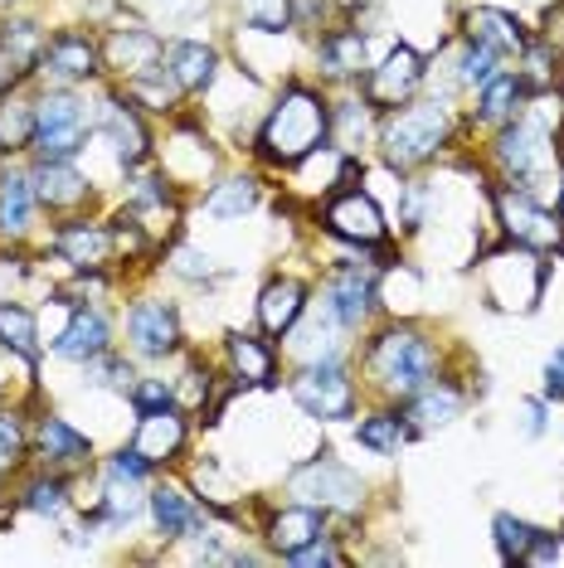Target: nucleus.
<instances>
[{
  "label": "nucleus",
  "mask_w": 564,
  "mask_h": 568,
  "mask_svg": "<svg viewBox=\"0 0 564 568\" xmlns=\"http://www.w3.org/2000/svg\"><path fill=\"white\" fill-rule=\"evenodd\" d=\"M326 535V510H316V506H282L273 520H268V549L282 554V559H292L298 549H306L312 539H322Z\"/></svg>",
  "instance_id": "b1692460"
},
{
  "label": "nucleus",
  "mask_w": 564,
  "mask_h": 568,
  "mask_svg": "<svg viewBox=\"0 0 564 568\" xmlns=\"http://www.w3.org/2000/svg\"><path fill=\"white\" fill-rule=\"evenodd\" d=\"M204 394H210V369H204V365H185L181 384H175V404H181V408H204Z\"/></svg>",
  "instance_id": "09e8293b"
},
{
  "label": "nucleus",
  "mask_w": 564,
  "mask_h": 568,
  "mask_svg": "<svg viewBox=\"0 0 564 568\" xmlns=\"http://www.w3.org/2000/svg\"><path fill=\"white\" fill-rule=\"evenodd\" d=\"M322 302L336 312V321L345 331H361L370 312H375V302H380V287H375V273H365L361 263H341L336 273H331L326 282V296Z\"/></svg>",
  "instance_id": "4468645a"
},
{
  "label": "nucleus",
  "mask_w": 564,
  "mask_h": 568,
  "mask_svg": "<svg viewBox=\"0 0 564 568\" xmlns=\"http://www.w3.org/2000/svg\"><path fill=\"white\" fill-rule=\"evenodd\" d=\"M447 136H453V112H447L443 98L404 102V108H394V118L384 122V132H380L384 165L400 175L419 171V165H429L447 146Z\"/></svg>",
  "instance_id": "7ed1b4c3"
},
{
  "label": "nucleus",
  "mask_w": 564,
  "mask_h": 568,
  "mask_svg": "<svg viewBox=\"0 0 564 568\" xmlns=\"http://www.w3.org/2000/svg\"><path fill=\"white\" fill-rule=\"evenodd\" d=\"M102 132H108L112 151H118V165H127V171H137V165L151 156V132H147V122H141L132 98H108Z\"/></svg>",
  "instance_id": "6ab92c4d"
},
{
  "label": "nucleus",
  "mask_w": 564,
  "mask_h": 568,
  "mask_svg": "<svg viewBox=\"0 0 564 568\" xmlns=\"http://www.w3.org/2000/svg\"><path fill=\"white\" fill-rule=\"evenodd\" d=\"M127 98L137 102V108H147V112H175V102H181V83L165 73V63L161 69H151V73H141V79L127 83Z\"/></svg>",
  "instance_id": "4c0bfd02"
},
{
  "label": "nucleus",
  "mask_w": 564,
  "mask_h": 568,
  "mask_svg": "<svg viewBox=\"0 0 564 568\" xmlns=\"http://www.w3.org/2000/svg\"><path fill=\"white\" fill-rule=\"evenodd\" d=\"M545 282H550V263L535 248H525V243L486 253L482 287L496 312H535V302L545 296Z\"/></svg>",
  "instance_id": "39448f33"
},
{
  "label": "nucleus",
  "mask_w": 564,
  "mask_h": 568,
  "mask_svg": "<svg viewBox=\"0 0 564 568\" xmlns=\"http://www.w3.org/2000/svg\"><path fill=\"white\" fill-rule=\"evenodd\" d=\"M127 394H132V408L137 413H157V408H171L175 404V384H165V379H137Z\"/></svg>",
  "instance_id": "de8ad7c7"
},
{
  "label": "nucleus",
  "mask_w": 564,
  "mask_h": 568,
  "mask_svg": "<svg viewBox=\"0 0 564 568\" xmlns=\"http://www.w3.org/2000/svg\"><path fill=\"white\" fill-rule=\"evenodd\" d=\"M20 506L34 510V515H63V506H69V481H63L59 471L54 476H34V481L24 486Z\"/></svg>",
  "instance_id": "a19ab883"
},
{
  "label": "nucleus",
  "mask_w": 564,
  "mask_h": 568,
  "mask_svg": "<svg viewBox=\"0 0 564 568\" xmlns=\"http://www.w3.org/2000/svg\"><path fill=\"white\" fill-rule=\"evenodd\" d=\"M288 490L292 496H302L306 506H316V510H345L351 515V510L365 506V481L345 467V462L331 457V452L302 462V467L288 476Z\"/></svg>",
  "instance_id": "0eeeda50"
},
{
  "label": "nucleus",
  "mask_w": 564,
  "mask_h": 568,
  "mask_svg": "<svg viewBox=\"0 0 564 568\" xmlns=\"http://www.w3.org/2000/svg\"><path fill=\"white\" fill-rule=\"evenodd\" d=\"M521 102H525V83H521V73H496L492 83H482L477 122H486V126H502V122H511V118L521 112Z\"/></svg>",
  "instance_id": "473e14b6"
},
{
  "label": "nucleus",
  "mask_w": 564,
  "mask_h": 568,
  "mask_svg": "<svg viewBox=\"0 0 564 568\" xmlns=\"http://www.w3.org/2000/svg\"><path fill=\"white\" fill-rule=\"evenodd\" d=\"M34 156L40 161H73L88 146V112L69 88H49L34 102Z\"/></svg>",
  "instance_id": "423d86ee"
},
{
  "label": "nucleus",
  "mask_w": 564,
  "mask_h": 568,
  "mask_svg": "<svg viewBox=\"0 0 564 568\" xmlns=\"http://www.w3.org/2000/svg\"><path fill=\"white\" fill-rule=\"evenodd\" d=\"M404 437H409V428L400 413H370V418L355 423V443L365 452H375V457H400Z\"/></svg>",
  "instance_id": "e433bc0d"
},
{
  "label": "nucleus",
  "mask_w": 564,
  "mask_h": 568,
  "mask_svg": "<svg viewBox=\"0 0 564 568\" xmlns=\"http://www.w3.org/2000/svg\"><path fill=\"white\" fill-rule=\"evenodd\" d=\"M560 219H564V175H560Z\"/></svg>",
  "instance_id": "13d9d810"
},
{
  "label": "nucleus",
  "mask_w": 564,
  "mask_h": 568,
  "mask_svg": "<svg viewBox=\"0 0 564 568\" xmlns=\"http://www.w3.org/2000/svg\"><path fill=\"white\" fill-rule=\"evenodd\" d=\"M331 141V102L306 83H292L282 88V98L273 102V112L263 118L259 126V156L268 165H298L302 156H312L316 146Z\"/></svg>",
  "instance_id": "f257e3e1"
},
{
  "label": "nucleus",
  "mask_w": 564,
  "mask_h": 568,
  "mask_svg": "<svg viewBox=\"0 0 564 568\" xmlns=\"http://www.w3.org/2000/svg\"><path fill=\"white\" fill-rule=\"evenodd\" d=\"M496 219L502 229L525 248H541V253H564V219L550 214L531 190H516V185H502L496 190Z\"/></svg>",
  "instance_id": "1a4fd4ad"
},
{
  "label": "nucleus",
  "mask_w": 564,
  "mask_h": 568,
  "mask_svg": "<svg viewBox=\"0 0 564 568\" xmlns=\"http://www.w3.org/2000/svg\"><path fill=\"white\" fill-rule=\"evenodd\" d=\"M545 404H564V345L545 359Z\"/></svg>",
  "instance_id": "5fc2aeb1"
},
{
  "label": "nucleus",
  "mask_w": 564,
  "mask_h": 568,
  "mask_svg": "<svg viewBox=\"0 0 564 568\" xmlns=\"http://www.w3.org/2000/svg\"><path fill=\"white\" fill-rule=\"evenodd\" d=\"M492 156L502 165L506 185L516 190H541L550 175H555V132H550V122L541 112H531V118H511L502 122V132L492 141Z\"/></svg>",
  "instance_id": "20e7f679"
},
{
  "label": "nucleus",
  "mask_w": 564,
  "mask_h": 568,
  "mask_svg": "<svg viewBox=\"0 0 564 568\" xmlns=\"http://www.w3.org/2000/svg\"><path fill=\"white\" fill-rule=\"evenodd\" d=\"M292 398L306 418L316 423H341L355 413V379L341 359H312L302 365V374L292 379Z\"/></svg>",
  "instance_id": "6e6552de"
},
{
  "label": "nucleus",
  "mask_w": 564,
  "mask_h": 568,
  "mask_svg": "<svg viewBox=\"0 0 564 568\" xmlns=\"http://www.w3.org/2000/svg\"><path fill=\"white\" fill-rule=\"evenodd\" d=\"M137 437H132V447L141 452V457L157 467V462H171L175 452L185 447V413L181 404H171V408H157V413H137Z\"/></svg>",
  "instance_id": "5701e85b"
},
{
  "label": "nucleus",
  "mask_w": 564,
  "mask_h": 568,
  "mask_svg": "<svg viewBox=\"0 0 564 568\" xmlns=\"http://www.w3.org/2000/svg\"><path fill=\"white\" fill-rule=\"evenodd\" d=\"M165 73L181 83V93H210L220 79V54L200 40H175L165 44Z\"/></svg>",
  "instance_id": "393cba45"
},
{
  "label": "nucleus",
  "mask_w": 564,
  "mask_h": 568,
  "mask_svg": "<svg viewBox=\"0 0 564 568\" xmlns=\"http://www.w3.org/2000/svg\"><path fill=\"white\" fill-rule=\"evenodd\" d=\"M34 443H40V457L49 467H83L93 457V443L69 418H59V413H44L40 428H34Z\"/></svg>",
  "instance_id": "bb28decb"
},
{
  "label": "nucleus",
  "mask_w": 564,
  "mask_h": 568,
  "mask_svg": "<svg viewBox=\"0 0 564 568\" xmlns=\"http://www.w3.org/2000/svg\"><path fill=\"white\" fill-rule=\"evenodd\" d=\"M259 204V180L253 175H229L220 180V185L204 195V214H214V219H243Z\"/></svg>",
  "instance_id": "c9c22d12"
},
{
  "label": "nucleus",
  "mask_w": 564,
  "mask_h": 568,
  "mask_svg": "<svg viewBox=\"0 0 564 568\" xmlns=\"http://www.w3.org/2000/svg\"><path fill=\"white\" fill-rule=\"evenodd\" d=\"M463 413V389L457 384H423L419 394H409V408H404V428H409V437H429V433H439V428H447V423Z\"/></svg>",
  "instance_id": "aec40b11"
},
{
  "label": "nucleus",
  "mask_w": 564,
  "mask_h": 568,
  "mask_svg": "<svg viewBox=\"0 0 564 568\" xmlns=\"http://www.w3.org/2000/svg\"><path fill=\"white\" fill-rule=\"evenodd\" d=\"M147 510H151V525H157L161 539H195L204 529V506L185 486H171V481L151 486Z\"/></svg>",
  "instance_id": "f3484780"
},
{
  "label": "nucleus",
  "mask_w": 564,
  "mask_h": 568,
  "mask_svg": "<svg viewBox=\"0 0 564 568\" xmlns=\"http://www.w3.org/2000/svg\"><path fill=\"white\" fill-rule=\"evenodd\" d=\"M365 369L380 394L409 398V394H419L423 384L439 379V351H433L429 335H419L414 326H384L365 351Z\"/></svg>",
  "instance_id": "f03ea898"
},
{
  "label": "nucleus",
  "mask_w": 564,
  "mask_h": 568,
  "mask_svg": "<svg viewBox=\"0 0 564 568\" xmlns=\"http://www.w3.org/2000/svg\"><path fill=\"white\" fill-rule=\"evenodd\" d=\"M34 141V102L0 98V151H24Z\"/></svg>",
  "instance_id": "58836bf2"
},
{
  "label": "nucleus",
  "mask_w": 564,
  "mask_h": 568,
  "mask_svg": "<svg viewBox=\"0 0 564 568\" xmlns=\"http://www.w3.org/2000/svg\"><path fill=\"white\" fill-rule=\"evenodd\" d=\"M336 331H345V326L336 321V312H331V306L322 302V306H316V316L306 321V326L298 321V326L288 331V335H292V355H298L302 365H312V359H336V355H341Z\"/></svg>",
  "instance_id": "c756f323"
},
{
  "label": "nucleus",
  "mask_w": 564,
  "mask_h": 568,
  "mask_svg": "<svg viewBox=\"0 0 564 568\" xmlns=\"http://www.w3.org/2000/svg\"><path fill=\"white\" fill-rule=\"evenodd\" d=\"M492 539H496L502 564H555L560 559V539L550 535V529L511 515V510H502L492 520Z\"/></svg>",
  "instance_id": "2eb2a0df"
},
{
  "label": "nucleus",
  "mask_w": 564,
  "mask_h": 568,
  "mask_svg": "<svg viewBox=\"0 0 564 568\" xmlns=\"http://www.w3.org/2000/svg\"><path fill=\"white\" fill-rule=\"evenodd\" d=\"M132 204L137 210H165V204H175V190H171V175H137L132 180Z\"/></svg>",
  "instance_id": "a18cd8bd"
},
{
  "label": "nucleus",
  "mask_w": 564,
  "mask_h": 568,
  "mask_svg": "<svg viewBox=\"0 0 564 568\" xmlns=\"http://www.w3.org/2000/svg\"><path fill=\"white\" fill-rule=\"evenodd\" d=\"M400 224H404V234H419V229H423V185H404Z\"/></svg>",
  "instance_id": "864d4df0"
},
{
  "label": "nucleus",
  "mask_w": 564,
  "mask_h": 568,
  "mask_svg": "<svg viewBox=\"0 0 564 568\" xmlns=\"http://www.w3.org/2000/svg\"><path fill=\"white\" fill-rule=\"evenodd\" d=\"M102 63H108V69H118L122 79L132 83V79H141V73L161 69V63H165V44L147 30V24H122V30H112L108 44H102Z\"/></svg>",
  "instance_id": "dca6fc26"
},
{
  "label": "nucleus",
  "mask_w": 564,
  "mask_h": 568,
  "mask_svg": "<svg viewBox=\"0 0 564 568\" xmlns=\"http://www.w3.org/2000/svg\"><path fill=\"white\" fill-rule=\"evenodd\" d=\"M429 79V63H423L419 49L409 44H394L390 54H384L380 69L365 73V102L370 108H404V102H414V93Z\"/></svg>",
  "instance_id": "9d476101"
},
{
  "label": "nucleus",
  "mask_w": 564,
  "mask_h": 568,
  "mask_svg": "<svg viewBox=\"0 0 564 568\" xmlns=\"http://www.w3.org/2000/svg\"><path fill=\"white\" fill-rule=\"evenodd\" d=\"M54 253L69 267H79V273H93V267L112 263L118 243H112L108 224H93V219H69V224H59V234H54Z\"/></svg>",
  "instance_id": "a211bd4d"
},
{
  "label": "nucleus",
  "mask_w": 564,
  "mask_h": 568,
  "mask_svg": "<svg viewBox=\"0 0 564 568\" xmlns=\"http://www.w3.org/2000/svg\"><path fill=\"white\" fill-rule=\"evenodd\" d=\"M0 345L16 351L20 359H40V321H34L30 306L20 302H0Z\"/></svg>",
  "instance_id": "72a5a7b5"
},
{
  "label": "nucleus",
  "mask_w": 564,
  "mask_h": 568,
  "mask_svg": "<svg viewBox=\"0 0 564 568\" xmlns=\"http://www.w3.org/2000/svg\"><path fill=\"white\" fill-rule=\"evenodd\" d=\"M326 16V0H288V20L292 24H316Z\"/></svg>",
  "instance_id": "4d7b16f0"
},
{
  "label": "nucleus",
  "mask_w": 564,
  "mask_h": 568,
  "mask_svg": "<svg viewBox=\"0 0 564 568\" xmlns=\"http://www.w3.org/2000/svg\"><path fill=\"white\" fill-rule=\"evenodd\" d=\"M88 379H93V384H112V389H132L137 374H132V365H127L122 355L108 351V355H98L93 365H88Z\"/></svg>",
  "instance_id": "49530a36"
},
{
  "label": "nucleus",
  "mask_w": 564,
  "mask_h": 568,
  "mask_svg": "<svg viewBox=\"0 0 564 568\" xmlns=\"http://www.w3.org/2000/svg\"><path fill=\"white\" fill-rule=\"evenodd\" d=\"M0 6H10V0H0Z\"/></svg>",
  "instance_id": "bf43d9fd"
},
{
  "label": "nucleus",
  "mask_w": 564,
  "mask_h": 568,
  "mask_svg": "<svg viewBox=\"0 0 564 568\" xmlns=\"http://www.w3.org/2000/svg\"><path fill=\"white\" fill-rule=\"evenodd\" d=\"M108 471L127 476V481H147V476H151V462L141 457L137 447H122V452H112V457H108Z\"/></svg>",
  "instance_id": "3c124183"
},
{
  "label": "nucleus",
  "mask_w": 564,
  "mask_h": 568,
  "mask_svg": "<svg viewBox=\"0 0 564 568\" xmlns=\"http://www.w3.org/2000/svg\"><path fill=\"white\" fill-rule=\"evenodd\" d=\"M30 180H34V200L44 210H79L88 200V180L73 171V161H40Z\"/></svg>",
  "instance_id": "cd10ccee"
},
{
  "label": "nucleus",
  "mask_w": 564,
  "mask_h": 568,
  "mask_svg": "<svg viewBox=\"0 0 564 568\" xmlns=\"http://www.w3.org/2000/svg\"><path fill=\"white\" fill-rule=\"evenodd\" d=\"M288 564H298V568H322V564H345V549H336L331 545V535H322V539H312L306 549H298Z\"/></svg>",
  "instance_id": "8fccbe9b"
},
{
  "label": "nucleus",
  "mask_w": 564,
  "mask_h": 568,
  "mask_svg": "<svg viewBox=\"0 0 564 568\" xmlns=\"http://www.w3.org/2000/svg\"><path fill=\"white\" fill-rule=\"evenodd\" d=\"M521 428H525V437L545 433V398H525L521 404Z\"/></svg>",
  "instance_id": "6e6d98bb"
},
{
  "label": "nucleus",
  "mask_w": 564,
  "mask_h": 568,
  "mask_svg": "<svg viewBox=\"0 0 564 568\" xmlns=\"http://www.w3.org/2000/svg\"><path fill=\"white\" fill-rule=\"evenodd\" d=\"M127 341L147 359L175 355L181 351V312H175L171 302H161V296H147V302H137L132 312H127Z\"/></svg>",
  "instance_id": "f8f14e48"
},
{
  "label": "nucleus",
  "mask_w": 564,
  "mask_h": 568,
  "mask_svg": "<svg viewBox=\"0 0 564 568\" xmlns=\"http://www.w3.org/2000/svg\"><path fill=\"white\" fill-rule=\"evenodd\" d=\"M112 351V326H108V316L102 312H88V306H79L73 312V321L59 331V341H54V355L59 359H73V365H93L98 355H108Z\"/></svg>",
  "instance_id": "4be33fe9"
},
{
  "label": "nucleus",
  "mask_w": 564,
  "mask_h": 568,
  "mask_svg": "<svg viewBox=\"0 0 564 568\" xmlns=\"http://www.w3.org/2000/svg\"><path fill=\"white\" fill-rule=\"evenodd\" d=\"M306 282H298V277H273L268 287L259 292V326H263V335H273V341H282L298 321L306 316Z\"/></svg>",
  "instance_id": "412c9836"
},
{
  "label": "nucleus",
  "mask_w": 564,
  "mask_h": 568,
  "mask_svg": "<svg viewBox=\"0 0 564 568\" xmlns=\"http://www.w3.org/2000/svg\"><path fill=\"white\" fill-rule=\"evenodd\" d=\"M322 224H326V234H331V239L355 243L361 253H365V248H375V243H384V234H390V224H384L380 204L370 200L365 190H341V195L326 204Z\"/></svg>",
  "instance_id": "9b49d317"
},
{
  "label": "nucleus",
  "mask_w": 564,
  "mask_h": 568,
  "mask_svg": "<svg viewBox=\"0 0 564 568\" xmlns=\"http://www.w3.org/2000/svg\"><path fill=\"white\" fill-rule=\"evenodd\" d=\"M467 40L472 44H486V49H496V54H521L525 44H531V34H525V24L511 16V10H496V6H477V10H467Z\"/></svg>",
  "instance_id": "a878e982"
},
{
  "label": "nucleus",
  "mask_w": 564,
  "mask_h": 568,
  "mask_svg": "<svg viewBox=\"0 0 564 568\" xmlns=\"http://www.w3.org/2000/svg\"><path fill=\"white\" fill-rule=\"evenodd\" d=\"M496 73H502V54L496 49H486V44H472L463 49V59H457V83L463 88H482V83H492Z\"/></svg>",
  "instance_id": "79ce46f5"
},
{
  "label": "nucleus",
  "mask_w": 564,
  "mask_h": 568,
  "mask_svg": "<svg viewBox=\"0 0 564 568\" xmlns=\"http://www.w3.org/2000/svg\"><path fill=\"white\" fill-rule=\"evenodd\" d=\"M34 180L20 171H0V234L20 239L30 234V219H34Z\"/></svg>",
  "instance_id": "7c9ffc66"
},
{
  "label": "nucleus",
  "mask_w": 564,
  "mask_h": 568,
  "mask_svg": "<svg viewBox=\"0 0 564 568\" xmlns=\"http://www.w3.org/2000/svg\"><path fill=\"white\" fill-rule=\"evenodd\" d=\"M137 486H141V481H127V476L108 471V486H102V500H98V515H93V520L112 525V529L132 525L137 515H141V506H147V500L137 496Z\"/></svg>",
  "instance_id": "f704fd0d"
},
{
  "label": "nucleus",
  "mask_w": 564,
  "mask_h": 568,
  "mask_svg": "<svg viewBox=\"0 0 564 568\" xmlns=\"http://www.w3.org/2000/svg\"><path fill=\"white\" fill-rule=\"evenodd\" d=\"M34 69H40L44 79H54L59 88H73V83H88L102 73V49H98V40H88V34L63 30L44 44V54Z\"/></svg>",
  "instance_id": "ddd939ff"
},
{
  "label": "nucleus",
  "mask_w": 564,
  "mask_h": 568,
  "mask_svg": "<svg viewBox=\"0 0 564 568\" xmlns=\"http://www.w3.org/2000/svg\"><path fill=\"white\" fill-rule=\"evenodd\" d=\"M365 54H370V40L361 30H331L326 40H322V54H316V63H322V73L326 79H336V83H355L365 73Z\"/></svg>",
  "instance_id": "c85d7f7f"
},
{
  "label": "nucleus",
  "mask_w": 564,
  "mask_h": 568,
  "mask_svg": "<svg viewBox=\"0 0 564 568\" xmlns=\"http://www.w3.org/2000/svg\"><path fill=\"white\" fill-rule=\"evenodd\" d=\"M239 10H243V24L249 30H259V34H282L288 30V0H239Z\"/></svg>",
  "instance_id": "37998d69"
},
{
  "label": "nucleus",
  "mask_w": 564,
  "mask_h": 568,
  "mask_svg": "<svg viewBox=\"0 0 564 568\" xmlns=\"http://www.w3.org/2000/svg\"><path fill=\"white\" fill-rule=\"evenodd\" d=\"M24 447H30V433L16 413H0V476L24 462Z\"/></svg>",
  "instance_id": "c03bdc74"
},
{
  "label": "nucleus",
  "mask_w": 564,
  "mask_h": 568,
  "mask_svg": "<svg viewBox=\"0 0 564 568\" xmlns=\"http://www.w3.org/2000/svg\"><path fill=\"white\" fill-rule=\"evenodd\" d=\"M224 345H229V365H234L239 384H273L278 355H273V345H268L263 335H253V331H234Z\"/></svg>",
  "instance_id": "2f4dec72"
},
{
  "label": "nucleus",
  "mask_w": 564,
  "mask_h": 568,
  "mask_svg": "<svg viewBox=\"0 0 564 568\" xmlns=\"http://www.w3.org/2000/svg\"><path fill=\"white\" fill-rule=\"evenodd\" d=\"M370 102H341V108H331V136L341 141L345 156H355L361 151V141L370 136Z\"/></svg>",
  "instance_id": "ea45409f"
},
{
  "label": "nucleus",
  "mask_w": 564,
  "mask_h": 568,
  "mask_svg": "<svg viewBox=\"0 0 564 568\" xmlns=\"http://www.w3.org/2000/svg\"><path fill=\"white\" fill-rule=\"evenodd\" d=\"M171 273H175V277H190V282L210 277V273H214V267H210V253H200V248H175Z\"/></svg>",
  "instance_id": "603ef678"
}]
</instances>
